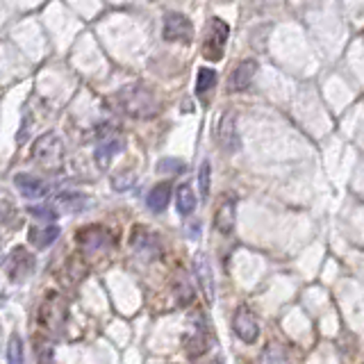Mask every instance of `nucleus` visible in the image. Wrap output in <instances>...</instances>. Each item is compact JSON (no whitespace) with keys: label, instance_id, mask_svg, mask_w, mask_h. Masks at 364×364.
Segmentation results:
<instances>
[{"label":"nucleus","instance_id":"nucleus-1","mask_svg":"<svg viewBox=\"0 0 364 364\" xmlns=\"http://www.w3.org/2000/svg\"><path fill=\"white\" fill-rule=\"evenodd\" d=\"M112 103L119 112L128 114L132 119H151L160 112V103H157L155 94L144 85H128L119 89L112 96Z\"/></svg>","mask_w":364,"mask_h":364},{"label":"nucleus","instance_id":"nucleus-2","mask_svg":"<svg viewBox=\"0 0 364 364\" xmlns=\"http://www.w3.org/2000/svg\"><path fill=\"white\" fill-rule=\"evenodd\" d=\"M32 160H35L44 171H62V167H64L62 139L53 135V132L39 137L35 146H32Z\"/></svg>","mask_w":364,"mask_h":364},{"label":"nucleus","instance_id":"nucleus-3","mask_svg":"<svg viewBox=\"0 0 364 364\" xmlns=\"http://www.w3.org/2000/svg\"><path fill=\"white\" fill-rule=\"evenodd\" d=\"M230 35V28L226 21L221 19H212L208 26V35H205L203 41V55L205 60L210 62H219L223 57V51H226V41Z\"/></svg>","mask_w":364,"mask_h":364},{"label":"nucleus","instance_id":"nucleus-4","mask_svg":"<svg viewBox=\"0 0 364 364\" xmlns=\"http://www.w3.org/2000/svg\"><path fill=\"white\" fill-rule=\"evenodd\" d=\"M164 41H187L194 37V26L185 14L169 12L164 16V30H162Z\"/></svg>","mask_w":364,"mask_h":364},{"label":"nucleus","instance_id":"nucleus-5","mask_svg":"<svg viewBox=\"0 0 364 364\" xmlns=\"http://www.w3.org/2000/svg\"><path fill=\"white\" fill-rule=\"evenodd\" d=\"M123 137L117 135V130H105V135H101V142H98V148H96V164L101 169H107L112 164V157L119 155L123 151Z\"/></svg>","mask_w":364,"mask_h":364},{"label":"nucleus","instance_id":"nucleus-6","mask_svg":"<svg viewBox=\"0 0 364 364\" xmlns=\"http://www.w3.org/2000/svg\"><path fill=\"white\" fill-rule=\"evenodd\" d=\"M233 330H235V335L242 339L244 344L258 342V337H260V324H258V319H255V314L248 308H239L235 312Z\"/></svg>","mask_w":364,"mask_h":364},{"label":"nucleus","instance_id":"nucleus-7","mask_svg":"<svg viewBox=\"0 0 364 364\" xmlns=\"http://www.w3.org/2000/svg\"><path fill=\"white\" fill-rule=\"evenodd\" d=\"M219 144L226 153H237L242 142H239V132H237V121L233 112H226L219 123Z\"/></svg>","mask_w":364,"mask_h":364},{"label":"nucleus","instance_id":"nucleus-8","mask_svg":"<svg viewBox=\"0 0 364 364\" xmlns=\"http://www.w3.org/2000/svg\"><path fill=\"white\" fill-rule=\"evenodd\" d=\"M258 73V62L255 60H244L235 66V71L230 73V80H228V89L230 91H244L251 87V82Z\"/></svg>","mask_w":364,"mask_h":364},{"label":"nucleus","instance_id":"nucleus-9","mask_svg":"<svg viewBox=\"0 0 364 364\" xmlns=\"http://www.w3.org/2000/svg\"><path fill=\"white\" fill-rule=\"evenodd\" d=\"M194 273H196L198 285H201V289H203L205 301L214 303V276H212L210 260L205 258V255H196V260H194Z\"/></svg>","mask_w":364,"mask_h":364},{"label":"nucleus","instance_id":"nucleus-10","mask_svg":"<svg viewBox=\"0 0 364 364\" xmlns=\"http://www.w3.org/2000/svg\"><path fill=\"white\" fill-rule=\"evenodd\" d=\"M89 198L87 196H82V194H76V192H64V194H57L53 198V208L55 212L60 214V212H69V214H80L82 210H87L89 208Z\"/></svg>","mask_w":364,"mask_h":364},{"label":"nucleus","instance_id":"nucleus-11","mask_svg":"<svg viewBox=\"0 0 364 364\" xmlns=\"http://www.w3.org/2000/svg\"><path fill=\"white\" fill-rule=\"evenodd\" d=\"M237 203L235 198H226L221 205L217 214H214V228L219 230L221 235H230L235 230V221H237Z\"/></svg>","mask_w":364,"mask_h":364},{"label":"nucleus","instance_id":"nucleus-12","mask_svg":"<svg viewBox=\"0 0 364 364\" xmlns=\"http://www.w3.org/2000/svg\"><path fill=\"white\" fill-rule=\"evenodd\" d=\"M14 185L26 198H41L48 194L46 182L37 176H30V173H19V176H14Z\"/></svg>","mask_w":364,"mask_h":364},{"label":"nucleus","instance_id":"nucleus-13","mask_svg":"<svg viewBox=\"0 0 364 364\" xmlns=\"http://www.w3.org/2000/svg\"><path fill=\"white\" fill-rule=\"evenodd\" d=\"M41 319H44V324L48 326H62L64 324V319H66V305L62 299H57V296H53L51 301H48L44 305V312H41Z\"/></svg>","mask_w":364,"mask_h":364},{"label":"nucleus","instance_id":"nucleus-14","mask_svg":"<svg viewBox=\"0 0 364 364\" xmlns=\"http://www.w3.org/2000/svg\"><path fill=\"white\" fill-rule=\"evenodd\" d=\"M169 201H171V185H169V182H162V185L153 187V192L148 194V198H146L148 210L155 212V214H160V212L167 210Z\"/></svg>","mask_w":364,"mask_h":364},{"label":"nucleus","instance_id":"nucleus-15","mask_svg":"<svg viewBox=\"0 0 364 364\" xmlns=\"http://www.w3.org/2000/svg\"><path fill=\"white\" fill-rule=\"evenodd\" d=\"M78 242L89 253L91 251H101V248L107 246V235H105V230H101V228H85L78 235Z\"/></svg>","mask_w":364,"mask_h":364},{"label":"nucleus","instance_id":"nucleus-16","mask_svg":"<svg viewBox=\"0 0 364 364\" xmlns=\"http://www.w3.org/2000/svg\"><path fill=\"white\" fill-rule=\"evenodd\" d=\"M30 242L35 248H39V251H44V248H48L57 237H60V228L57 226H44V228H32L30 230Z\"/></svg>","mask_w":364,"mask_h":364},{"label":"nucleus","instance_id":"nucleus-17","mask_svg":"<svg viewBox=\"0 0 364 364\" xmlns=\"http://www.w3.org/2000/svg\"><path fill=\"white\" fill-rule=\"evenodd\" d=\"M176 208L182 217H189L194 210H196V194L192 192L189 185H180L178 187V194H176Z\"/></svg>","mask_w":364,"mask_h":364},{"label":"nucleus","instance_id":"nucleus-18","mask_svg":"<svg viewBox=\"0 0 364 364\" xmlns=\"http://www.w3.org/2000/svg\"><path fill=\"white\" fill-rule=\"evenodd\" d=\"M260 364H289V358L278 344H269L260 355Z\"/></svg>","mask_w":364,"mask_h":364},{"label":"nucleus","instance_id":"nucleus-19","mask_svg":"<svg viewBox=\"0 0 364 364\" xmlns=\"http://www.w3.org/2000/svg\"><path fill=\"white\" fill-rule=\"evenodd\" d=\"M217 85V73L212 69H201L198 71V78H196V94L198 96H205L210 89H214Z\"/></svg>","mask_w":364,"mask_h":364},{"label":"nucleus","instance_id":"nucleus-20","mask_svg":"<svg viewBox=\"0 0 364 364\" xmlns=\"http://www.w3.org/2000/svg\"><path fill=\"white\" fill-rule=\"evenodd\" d=\"M26 358H23V342L19 335L10 337V344H7V364H23Z\"/></svg>","mask_w":364,"mask_h":364},{"label":"nucleus","instance_id":"nucleus-21","mask_svg":"<svg viewBox=\"0 0 364 364\" xmlns=\"http://www.w3.org/2000/svg\"><path fill=\"white\" fill-rule=\"evenodd\" d=\"M66 273H71V280H73V283H80V280L89 273V269H87V264L82 262V260L71 258L69 262H66Z\"/></svg>","mask_w":364,"mask_h":364},{"label":"nucleus","instance_id":"nucleus-22","mask_svg":"<svg viewBox=\"0 0 364 364\" xmlns=\"http://www.w3.org/2000/svg\"><path fill=\"white\" fill-rule=\"evenodd\" d=\"M157 171L160 173H180V171H185V162L176 160V157H164V160L157 162Z\"/></svg>","mask_w":364,"mask_h":364},{"label":"nucleus","instance_id":"nucleus-23","mask_svg":"<svg viewBox=\"0 0 364 364\" xmlns=\"http://www.w3.org/2000/svg\"><path fill=\"white\" fill-rule=\"evenodd\" d=\"M132 185H135V173H119V176L112 178V187L117 192H128Z\"/></svg>","mask_w":364,"mask_h":364},{"label":"nucleus","instance_id":"nucleus-24","mask_svg":"<svg viewBox=\"0 0 364 364\" xmlns=\"http://www.w3.org/2000/svg\"><path fill=\"white\" fill-rule=\"evenodd\" d=\"M198 185H201V196L208 198L210 196V162L201 164V171H198Z\"/></svg>","mask_w":364,"mask_h":364},{"label":"nucleus","instance_id":"nucleus-25","mask_svg":"<svg viewBox=\"0 0 364 364\" xmlns=\"http://www.w3.org/2000/svg\"><path fill=\"white\" fill-rule=\"evenodd\" d=\"M30 214L37 219H46V221H55L57 217H60L53 205H35V208H30Z\"/></svg>","mask_w":364,"mask_h":364},{"label":"nucleus","instance_id":"nucleus-26","mask_svg":"<svg viewBox=\"0 0 364 364\" xmlns=\"http://www.w3.org/2000/svg\"><path fill=\"white\" fill-rule=\"evenodd\" d=\"M0 246H3V242H0Z\"/></svg>","mask_w":364,"mask_h":364}]
</instances>
